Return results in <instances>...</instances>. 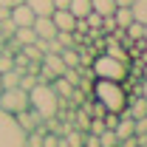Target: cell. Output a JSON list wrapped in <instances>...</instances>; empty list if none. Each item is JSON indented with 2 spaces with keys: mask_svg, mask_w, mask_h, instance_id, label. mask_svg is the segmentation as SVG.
<instances>
[{
  "mask_svg": "<svg viewBox=\"0 0 147 147\" xmlns=\"http://www.w3.org/2000/svg\"><path fill=\"white\" fill-rule=\"evenodd\" d=\"M142 40H147V26H144V28H142Z\"/></svg>",
  "mask_w": 147,
  "mask_h": 147,
  "instance_id": "484cf974",
  "label": "cell"
},
{
  "mask_svg": "<svg viewBox=\"0 0 147 147\" xmlns=\"http://www.w3.org/2000/svg\"><path fill=\"white\" fill-rule=\"evenodd\" d=\"M130 14H133V20H136V23L147 26V0H136V3L130 6Z\"/></svg>",
  "mask_w": 147,
  "mask_h": 147,
  "instance_id": "9a60e30c",
  "label": "cell"
},
{
  "mask_svg": "<svg viewBox=\"0 0 147 147\" xmlns=\"http://www.w3.org/2000/svg\"><path fill=\"white\" fill-rule=\"evenodd\" d=\"M136 93H139V96H144V99H147V79L142 82V85H139V91H136Z\"/></svg>",
  "mask_w": 147,
  "mask_h": 147,
  "instance_id": "44dd1931",
  "label": "cell"
},
{
  "mask_svg": "<svg viewBox=\"0 0 147 147\" xmlns=\"http://www.w3.org/2000/svg\"><path fill=\"white\" fill-rule=\"evenodd\" d=\"M91 11H96L99 17H110L116 11V3L113 0H91Z\"/></svg>",
  "mask_w": 147,
  "mask_h": 147,
  "instance_id": "5bb4252c",
  "label": "cell"
},
{
  "mask_svg": "<svg viewBox=\"0 0 147 147\" xmlns=\"http://www.w3.org/2000/svg\"><path fill=\"white\" fill-rule=\"evenodd\" d=\"M88 91L93 93V102L105 113H122L127 108V88L125 82H113V79H93Z\"/></svg>",
  "mask_w": 147,
  "mask_h": 147,
  "instance_id": "6da1fadb",
  "label": "cell"
},
{
  "mask_svg": "<svg viewBox=\"0 0 147 147\" xmlns=\"http://www.w3.org/2000/svg\"><path fill=\"white\" fill-rule=\"evenodd\" d=\"M23 3L34 11V17H51V11H54L51 0H23Z\"/></svg>",
  "mask_w": 147,
  "mask_h": 147,
  "instance_id": "9c48e42d",
  "label": "cell"
},
{
  "mask_svg": "<svg viewBox=\"0 0 147 147\" xmlns=\"http://www.w3.org/2000/svg\"><path fill=\"white\" fill-rule=\"evenodd\" d=\"M68 11H71L76 20L88 17V14H91V0H68Z\"/></svg>",
  "mask_w": 147,
  "mask_h": 147,
  "instance_id": "4fadbf2b",
  "label": "cell"
},
{
  "mask_svg": "<svg viewBox=\"0 0 147 147\" xmlns=\"http://www.w3.org/2000/svg\"><path fill=\"white\" fill-rule=\"evenodd\" d=\"M9 11H11V9H6V6H0V23H3V20H9Z\"/></svg>",
  "mask_w": 147,
  "mask_h": 147,
  "instance_id": "603a6c76",
  "label": "cell"
},
{
  "mask_svg": "<svg viewBox=\"0 0 147 147\" xmlns=\"http://www.w3.org/2000/svg\"><path fill=\"white\" fill-rule=\"evenodd\" d=\"M113 23H116V28H119V31H125L130 23H133L130 6H116V11H113Z\"/></svg>",
  "mask_w": 147,
  "mask_h": 147,
  "instance_id": "30bf717a",
  "label": "cell"
},
{
  "mask_svg": "<svg viewBox=\"0 0 147 147\" xmlns=\"http://www.w3.org/2000/svg\"><path fill=\"white\" fill-rule=\"evenodd\" d=\"M51 23L57 26V31H74L76 28V17L68 9H54L51 11Z\"/></svg>",
  "mask_w": 147,
  "mask_h": 147,
  "instance_id": "8992f818",
  "label": "cell"
},
{
  "mask_svg": "<svg viewBox=\"0 0 147 147\" xmlns=\"http://www.w3.org/2000/svg\"><path fill=\"white\" fill-rule=\"evenodd\" d=\"M0 110L6 113H20V110H28V91L23 88H0Z\"/></svg>",
  "mask_w": 147,
  "mask_h": 147,
  "instance_id": "5b68a950",
  "label": "cell"
},
{
  "mask_svg": "<svg viewBox=\"0 0 147 147\" xmlns=\"http://www.w3.org/2000/svg\"><path fill=\"white\" fill-rule=\"evenodd\" d=\"M108 42H110V48L105 51V54H110V57H116V59H122V62L130 65V54H127V51H122V45H116L113 40H108Z\"/></svg>",
  "mask_w": 147,
  "mask_h": 147,
  "instance_id": "e0dca14e",
  "label": "cell"
},
{
  "mask_svg": "<svg viewBox=\"0 0 147 147\" xmlns=\"http://www.w3.org/2000/svg\"><path fill=\"white\" fill-rule=\"evenodd\" d=\"M31 28H34L37 40H54L57 37V26L51 23V17H34Z\"/></svg>",
  "mask_w": 147,
  "mask_h": 147,
  "instance_id": "ba28073f",
  "label": "cell"
},
{
  "mask_svg": "<svg viewBox=\"0 0 147 147\" xmlns=\"http://www.w3.org/2000/svg\"><path fill=\"white\" fill-rule=\"evenodd\" d=\"M9 20L14 23V28H17V26H31V23H34V11H31L26 3H17V6H11Z\"/></svg>",
  "mask_w": 147,
  "mask_h": 147,
  "instance_id": "52a82bcc",
  "label": "cell"
},
{
  "mask_svg": "<svg viewBox=\"0 0 147 147\" xmlns=\"http://www.w3.org/2000/svg\"><path fill=\"white\" fill-rule=\"evenodd\" d=\"M26 130L17 125V119L6 110H0V147H23Z\"/></svg>",
  "mask_w": 147,
  "mask_h": 147,
  "instance_id": "277c9868",
  "label": "cell"
},
{
  "mask_svg": "<svg viewBox=\"0 0 147 147\" xmlns=\"http://www.w3.org/2000/svg\"><path fill=\"white\" fill-rule=\"evenodd\" d=\"M59 102H62V99L54 93V88H51L48 82H37L34 88L28 91V108L34 110L42 122L57 119V113H59Z\"/></svg>",
  "mask_w": 147,
  "mask_h": 147,
  "instance_id": "7a4b0ae2",
  "label": "cell"
},
{
  "mask_svg": "<svg viewBox=\"0 0 147 147\" xmlns=\"http://www.w3.org/2000/svg\"><path fill=\"white\" fill-rule=\"evenodd\" d=\"M59 57H62L65 68H76V65H82V54H79V48H76V45L62 48V51H59Z\"/></svg>",
  "mask_w": 147,
  "mask_h": 147,
  "instance_id": "7c38bea8",
  "label": "cell"
},
{
  "mask_svg": "<svg viewBox=\"0 0 147 147\" xmlns=\"http://www.w3.org/2000/svg\"><path fill=\"white\" fill-rule=\"evenodd\" d=\"M51 88H54V93L59 96V99H65V96H71V93H74V85L68 82V79H65V76H57Z\"/></svg>",
  "mask_w": 147,
  "mask_h": 147,
  "instance_id": "2e32d148",
  "label": "cell"
},
{
  "mask_svg": "<svg viewBox=\"0 0 147 147\" xmlns=\"http://www.w3.org/2000/svg\"><path fill=\"white\" fill-rule=\"evenodd\" d=\"M113 147H119V144H113Z\"/></svg>",
  "mask_w": 147,
  "mask_h": 147,
  "instance_id": "83f0119b",
  "label": "cell"
},
{
  "mask_svg": "<svg viewBox=\"0 0 147 147\" xmlns=\"http://www.w3.org/2000/svg\"><path fill=\"white\" fill-rule=\"evenodd\" d=\"M20 76H23V68H9V71H3L0 74V88H17V82H20Z\"/></svg>",
  "mask_w": 147,
  "mask_h": 147,
  "instance_id": "8fae6325",
  "label": "cell"
},
{
  "mask_svg": "<svg viewBox=\"0 0 147 147\" xmlns=\"http://www.w3.org/2000/svg\"><path fill=\"white\" fill-rule=\"evenodd\" d=\"M113 3H116V6H133L136 0H113Z\"/></svg>",
  "mask_w": 147,
  "mask_h": 147,
  "instance_id": "d4e9b609",
  "label": "cell"
},
{
  "mask_svg": "<svg viewBox=\"0 0 147 147\" xmlns=\"http://www.w3.org/2000/svg\"><path fill=\"white\" fill-rule=\"evenodd\" d=\"M59 144V133H42V147H57Z\"/></svg>",
  "mask_w": 147,
  "mask_h": 147,
  "instance_id": "ffe728a7",
  "label": "cell"
},
{
  "mask_svg": "<svg viewBox=\"0 0 147 147\" xmlns=\"http://www.w3.org/2000/svg\"><path fill=\"white\" fill-rule=\"evenodd\" d=\"M91 74L93 79H113V82H125L130 74V65L127 62H122V59H116V57L110 54H99L91 59Z\"/></svg>",
  "mask_w": 147,
  "mask_h": 147,
  "instance_id": "3957f363",
  "label": "cell"
},
{
  "mask_svg": "<svg viewBox=\"0 0 147 147\" xmlns=\"http://www.w3.org/2000/svg\"><path fill=\"white\" fill-rule=\"evenodd\" d=\"M144 79H147V65H144Z\"/></svg>",
  "mask_w": 147,
  "mask_h": 147,
  "instance_id": "4316f807",
  "label": "cell"
},
{
  "mask_svg": "<svg viewBox=\"0 0 147 147\" xmlns=\"http://www.w3.org/2000/svg\"><path fill=\"white\" fill-rule=\"evenodd\" d=\"M85 26H88V31H99V28H102V17H99L96 11H91V14L85 17Z\"/></svg>",
  "mask_w": 147,
  "mask_h": 147,
  "instance_id": "ac0fdd59",
  "label": "cell"
},
{
  "mask_svg": "<svg viewBox=\"0 0 147 147\" xmlns=\"http://www.w3.org/2000/svg\"><path fill=\"white\" fill-rule=\"evenodd\" d=\"M54 3V9H68V0H51Z\"/></svg>",
  "mask_w": 147,
  "mask_h": 147,
  "instance_id": "cb8c5ba5",
  "label": "cell"
},
{
  "mask_svg": "<svg viewBox=\"0 0 147 147\" xmlns=\"http://www.w3.org/2000/svg\"><path fill=\"white\" fill-rule=\"evenodd\" d=\"M17 3H23V0H0V6H6V9H11V6H17Z\"/></svg>",
  "mask_w": 147,
  "mask_h": 147,
  "instance_id": "7402d4cb",
  "label": "cell"
},
{
  "mask_svg": "<svg viewBox=\"0 0 147 147\" xmlns=\"http://www.w3.org/2000/svg\"><path fill=\"white\" fill-rule=\"evenodd\" d=\"M65 142L71 147H82V139H85V133H68V136H62Z\"/></svg>",
  "mask_w": 147,
  "mask_h": 147,
  "instance_id": "d6986e66",
  "label": "cell"
}]
</instances>
